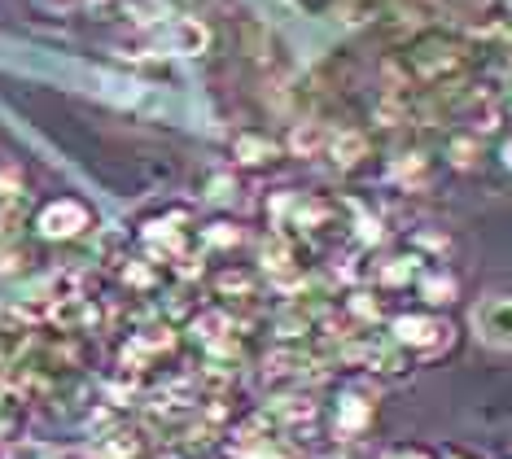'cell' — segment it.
Returning a JSON list of instances; mask_svg holds the SVG:
<instances>
[{
    "label": "cell",
    "mask_w": 512,
    "mask_h": 459,
    "mask_svg": "<svg viewBox=\"0 0 512 459\" xmlns=\"http://www.w3.org/2000/svg\"><path fill=\"white\" fill-rule=\"evenodd\" d=\"M469 53H464L460 40L451 35H421V40L407 49V75L412 84H425V88H442L464 70Z\"/></svg>",
    "instance_id": "6da1fadb"
},
{
    "label": "cell",
    "mask_w": 512,
    "mask_h": 459,
    "mask_svg": "<svg viewBox=\"0 0 512 459\" xmlns=\"http://www.w3.org/2000/svg\"><path fill=\"white\" fill-rule=\"evenodd\" d=\"M390 337L399 341L412 359H434L456 341V328L434 311H416V315H399V320L390 324Z\"/></svg>",
    "instance_id": "7a4b0ae2"
},
{
    "label": "cell",
    "mask_w": 512,
    "mask_h": 459,
    "mask_svg": "<svg viewBox=\"0 0 512 459\" xmlns=\"http://www.w3.org/2000/svg\"><path fill=\"white\" fill-rule=\"evenodd\" d=\"M473 333L495 350H512V293H486L469 315Z\"/></svg>",
    "instance_id": "3957f363"
},
{
    "label": "cell",
    "mask_w": 512,
    "mask_h": 459,
    "mask_svg": "<svg viewBox=\"0 0 512 459\" xmlns=\"http://www.w3.org/2000/svg\"><path fill=\"white\" fill-rule=\"evenodd\" d=\"M88 228H92V210L84 202H75V197H57L36 219V232L44 241H75V237H84Z\"/></svg>",
    "instance_id": "277c9868"
},
{
    "label": "cell",
    "mask_w": 512,
    "mask_h": 459,
    "mask_svg": "<svg viewBox=\"0 0 512 459\" xmlns=\"http://www.w3.org/2000/svg\"><path fill=\"white\" fill-rule=\"evenodd\" d=\"M372 416H377V407H372V398L359 394V390H342L329 403V420H333L337 438H359V433H368Z\"/></svg>",
    "instance_id": "5b68a950"
},
{
    "label": "cell",
    "mask_w": 512,
    "mask_h": 459,
    "mask_svg": "<svg viewBox=\"0 0 512 459\" xmlns=\"http://www.w3.org/2000/svg\"><path fill=\"white\" fill-rule=\"evenodd\" d=\"M364 368L377 372V376H407V372H412V355H407L394 337H386V341H372V346H364Z\"/></svg>",
    "instance_id": "8992f818"
},
{
    "label": "cell",
    "mask_w": 512,
    "mask_h": 459,
    "mask_svg": "<svg viewBox=\"0 0 512 459\" xmlns=\"http://www.w3.org/2000/svg\"><path fill=\"white\" fill-rule=\"evenodd\" d=\"M324 153L333 158L337 171H355L359 162L368 158V136L359 132V127H342V132H329V145H324Z\"/></svg>",
    "instance_id": "52a82bcc"
},
{
    "label": "cell",
    "mask_w": 512,
    "mask_h": 459,
    "mask_svg": "<svg viewBox=\"0 0 512 459\" xmlns=\"http://www.w3.org/2000/svg\"><path fill=\"white\" fill-rule=\"evenodd\" d=\"M22 215H27V193L18 180H0V237L18 232Z\"/></svg>",
    "instance_id": "ba28073f"
},
{
    "label": "cell",
    "mask_w": 512,
    "mask_h": 459,
    "mask_svg": "<svg viewBox=\"0 0 512 459\" xmlns=\"http://www.w3.org/2000/svg\"><path fill=\"white\" fill-rule=\"evenodd\" d=\"M171 44H176V53H184V57L206 53V44H211V31H206L197 18H180L176 27H171Z\"/></svg>",
    "instance_id": "9c48e42d"
},
{
    "label": "cell",
    "mask_w": 512,
    "mask_h": 459,
    "mask_svg": "<svg viewBox=\"0 0 512 459\" xmlns=\"http://www.w3.org/2000/svg\"><path fill=\"white\" fill-rule=\"evenodd\" d=\"M421 280V293H425V302L429 306H447V302H456V276L451 272H421L416 276Z\"/></svg>",
    "instance_id": "30bf717a"
},
{
    "label": "cell",
    "mask_w": 512,
    "mask_h": 459,
    "mask_svg": "<svg viewBox=\"0 0 512 459\" xmlns=\"http://www.w3.org/2000/svg\"><path fill=\"white\" fill-rule=\"evenodd\" d=\"M232 149H237V162H250V167H259V162H272L276 153H281L267 136H254V132L237 136V145H232Z\"/></svg>",
    "instance_id": "8fae6325"
},
{
    "label": "cell",
    "mask_w": 512,
    "mask_h": 459,
    "mask_svg": "<svg viewBox=\"0 0 512 459\" xmlns=\"http://www.w3.org/2000/svg\"><path fill=\"white\" fill-rule=\"evenodd\" d=\"M425 267H421V258H412V254H403V258H390L386 267H381V280H386V285H412L416 276H421Z\"/></svg>",
    "instance_id": "7c38bea8"
},
{
    "label": "cell",
    "mask_w": 512,
    "mask_h": 459,
    "mask_svg": "<svg viewBox=\"0 0 512 459\" xmlns=\"http://www.w3.org/2000/svg\"><path fill=\"white\" fill-rule=\"evenodd\" d=\"M324 145H329V132H324L320 123H298L294 136H289V149L302 153V158H307V153H316V149H324Z\"/></svg>",
    "instance_id": "4fadbf2b"
},
{
    "label": "cell",
    "mask_w": 512,
    "mask_h": 459,
    "mask_svg": "<svg viewBox=\"0 0 512 459\" xmlns=\"http://www.w3.org/2000/svg\"><path fill=\"white\" fill-rule=\"evenodd\" d=\"M377 459H442V451H434V446H421V442H394Z\"/></svg>",
    "instance_id": "5bb4252c"
},
{
    "label": "cell",
    "mask_w": 512,
    "mask_h": 459,
    "mask_svg": "<svg viewBox=\"0 0 512 459\" xmlns=\"http://www.w3.org/2000/svg\"><path fill=\"white\" fill-rule=\"evenodd\" d=\"M447 158H451V167H464L469 171L473 162H477V136H456L447 145Z\"/></svg>",
    "instance_id": "9a60e30c"
},
{
    "label": "cell",
    "mask_w": 512,
    "mask_h": 459,
    "mask_svg": "<svg viewBox=\"0 0 512 459\" xmlns=\"http://www.w3.org/2000/svg\"><path fill=\"white\" fill-rule=\"evenodd\" d=\"M215 289H219V293H237V289H241V293H250V289H254V280H250V276H219V280H215Z\"/></svg>",
    "instance_id": "2e32d148"
},
{
    "label": "cell",
    "mask_w": 512,
    "mask_h": 459,
    "mask_svg": "<svg viewBox=\"0 0 512 459\" xmlns=\"http://www.w3.org/2000/svg\"><path fill=\"white\" fill-rule=\"evenodd\" d=\"M442 459H482V455L464 451V446H447V451H442Z\"/></svg>",
    "instance_id": "e0dca14e"
},
{
    "label": "cell",
    "mask_w": 512,
    "mask_h": 459,
    "mask_svg": "<svg viewBox=\"0 0 512 459\" xmlns=\"http://www.w3.org/2000/svg\"><path fill=\"white\" fill-rule=\"evenodd\" d=\"M499 158H504V167L512 171V140H504V149H499Z\"/></svg>",
    "instance_id": "ac0fdd59"
},
{
    "label": "cell",
    "mask_w": 512,
    "mask_h": 459,
    "mask_svg": "<svg viewBox=\"0 0 512 459\" xmlns=\"http://www.w3.org/2000/svg\"><path fill=\"white\" fill-rule=\"evenodd\" d=\"M0 459H14V446H9L5 438H0Z\"/></svg>",
    "instance_id": "d6986e66"
},
{
    "label": "cell",
    "mask_w": 512,
    "mask_h": 459,
    "mask_svg": "<svg viewBox=\"0 0 512 459\" xmlns=\"http://www.w3.org/2000/svg\"><path fill=\"white\" fill-rule=\"evenodd\" d=\"M499 459H512V455H499Z\"/></svg>",
    "instance_id": "ffe728a7"
}]
</instances>
